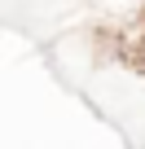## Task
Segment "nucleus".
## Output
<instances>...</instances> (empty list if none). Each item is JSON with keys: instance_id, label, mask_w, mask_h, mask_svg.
<instances>
[{"instance_id": "obj_1", "label": "nucleus", "mask_w": 145, "mask_h": 149, "mask_svg": "<svg viewBox=\"0 0 145 149\" xmlns=\"http://www.w3.org/2000/svg\"><path fill=\"white\" fill-rule=\"evenodd\" d=\"M136 66H145V35L136 40Z\"/></svg>"}]
</instances>
